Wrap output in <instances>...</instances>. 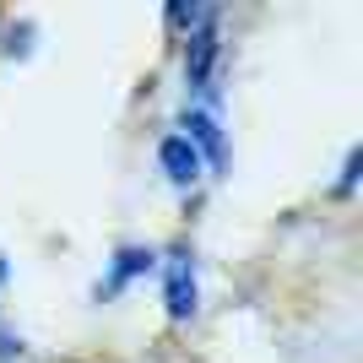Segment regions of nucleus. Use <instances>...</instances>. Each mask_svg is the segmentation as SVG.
Returning <instances> with one entry per match:
<instances>
[{
    "label": "nucleus",
    "instance_id": "1",
    "mask_svg": "<svg viewBox=\"0 0 363 363\" xmlns=\"http://www.w3.org/2000/svg\"><path fill=\"white\" fill-rule=\"evenodd\" d=\"M217 65H223V16H206L184 38V82L196 92V104L212 114H217Z\"/></svg>",
    "mask_w": 363,
    "mask_h": 363
},
{
    "label": "nucleus",
    "instance_id": "2",
    "mask_svg": "<svg viewBox=\"0 0 363 363\" xmlns=\"http://www.w3.org/2000/svg\"><path fill=\"white\" fill-rule=\"evenodd\" d=\"M163 309H168V320H196V309H201V282H196V255L190 250H168V260H163Z\"/></svg>",
    "mask_w": 363,
    "mask_h": 363
},
{
    "label": "nucleus",
    "instance_id": "3",
    "mask_svg": "<svg viewBox=\"0 0 363 363\" xmlns=\"http://www.w3.org/2000/svg\"><path fill=\"white\" fill-rule=\"evenodd\" d=\"M179 136L196 147V157L212 168V174H228V136H223V120H217L212 108L184 104L179 108Z\"/></svg>",
    "mask_w": 363,
    "mask_h": 363
},
{
    "label": "nucleus",
    "instance_id": "4",
    "mask_svg": "<svg viewBox=\"0 0 363 363\" xmlns=\"http://www.w3.org/2000/svg\"><path fill=\"white\" fill-rule=\"evenodd\" d=\"M152 266H157V250H147V244H120V250H114V260H108V277L98 282V298L125 293L130 282H141Z\"/></svg>",
    "mask_w": 363,
    "mask_h": 363
},
{
    "label": "nucleus",
    "instance_id": "5",
    "mask_svg": "<svg viewBox=\"0 0 363 363\" xmlns=\"http://www.w3.org/2000/svg\"><path fill=\"white\" fill-rule=\"evenodd\" d=\"M157 168H163V179L174 184V190H190V184L206 174V163L196 157V147H190L179 130H168V136L157 141Z\"/></svg>",
    "mask_w": 363,
    "mask_h": 363
},
{
    "label": "nucleus",
    "instance_id": "6",
    "mask_svg": "<svg viewBox=\"0 0 363 363\" xmlns=\"http://www.w3.org/2000/svg\"><path fill=\"white\" fill-rule=\"evenodd\" d=\"M206 16H217V6H201V0H174V6L163 11V22L179 33V38H190V33H196Z\"/></svg>",
    "mask_w": 363,
    "mask_h": 363
},
{
    "label": "nucleus",
    "instance_id": "7",
    "mask_svg": "<svg viewBox=\"0 0 363 363\" xmlns=\"http://www.w3.org/2000/svg\"><path fill=\"white\" fill-rule=\"evenodd\" d=\"M358 168H363V147H347V157H342V179H336V196H352V190H358Z\"/></svg>",
    "mask_w": 363,
    "mask_h": 363
},
{
    "label": "nucleus",
    "instance_id": "8",
    "mask_svg": "<svg viewBox=\"0 0 363 363\" xmlns=\"http://www.w3.org/2000/svg\"><path fill=\"white\" fill-rule=\"evenodd\" d=\"M16 352H22V342H16V336H0V358H16Z\"/></svg>",
    "mask_w": 363,
    "mask_h": 363
},
{
    "label": "nucleus",
    "instance_id": "9",
    "mask_svg": "<svg viewBox=\"0 0 363 363\" xmlns=\"http://www.w3.org/2000/svg\"><path fill=\"white\" fill-rule=\"evenodd\" d=\"M6 277H11V260H6V255H0V282H6Z\"/></svg>",
    "mask_w": 363,
    "mask_h": 363
}]
</instances>
